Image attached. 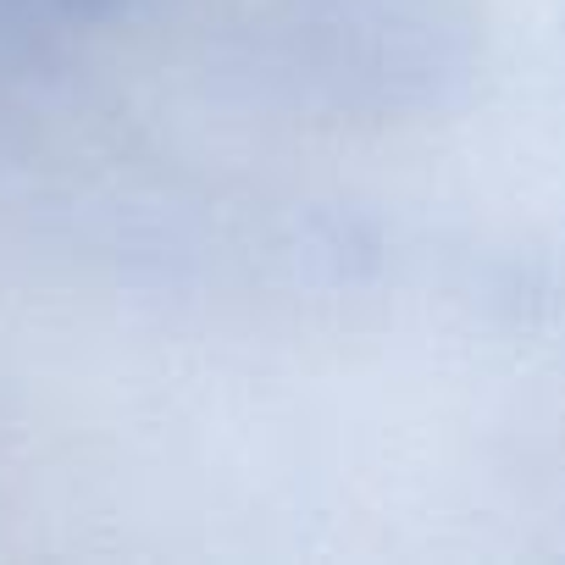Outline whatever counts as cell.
<instances>
[{"label":"cell","mask_w":565,"mask_h":565,"mask_svg":"<svg viewBox=\"0 0 565 565\" xmlns=\"http://www.w3.org/2000/svg\"><path fill=\"white\" fill-rule=\"evenodd\" d=\"M460 0H227V40L255 51L266 84L317 89L333 106L422 95L444 62Z\"/></svg>","instance_id":"cell-1"},{"label":"cell","mask_w":565,"mask_h":565,"mask_svg":"<svg viewBox=\"0 0 565 565\" xmlns=\"http://www.w3.org/2000/svg\"><path fill=\"white\" fill-rule=\"evenodd\" d=\"M111 0H0V67L34 62L62 29L89 23Z\"/></svg>","instance_id":"cell-2"}]
</instances>
